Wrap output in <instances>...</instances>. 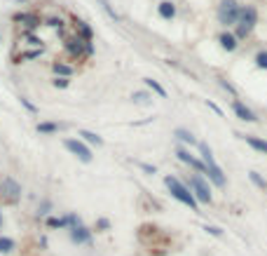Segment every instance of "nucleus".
Here are the masks:
<instances>
[{"label": "nucleus", "instance_id": "nucleus-20", "mask_svg": "<svg viewBox=\"0 0 267 256\" xmlns=\"http://www.w3.org/2000/svg\"><path fill=\"white\" fill-rule=\"evenodd\" d=\"M61 127H63V124H59V122H38V127H35V130H38L40 134H54V132H59Z\"/></svg>", "mask_w": 267, "mask_h": 256}, {"label": "nucleus", "instance_id": "nucleus-21", "mask_svg": "<svg viewBox=\"0 0 267 256\" xmlns=\"http://www.w3.org/2000/svg\"><path fill=\"white\" fill-rule=\"evenodd\" d=\"M131 101H134V104H138V106H148V104L153 101V94H148V92H134V94H131Z\"/></svg>", "mask_w": 267, "mask_h": 256}, {"label": "nucleus", "instance_id": "nucleus-33", "mask_svg": "<svg viewBox=\"0 0 267 256\" xmlns=\"http://www.w3.org/2000/svg\"><path fill=\"white\" fill-rule=\"evenodd\" d=\"M21 104L26 106V110H31V113H38V108H35V106H33V104L26 99V96H21Z\"/></svg>", "mask_w": 267, "mask_h": 256}, {"label": "nucleus", "instance_id": "nucleus-17", "mask_svg": "<svg viewBox=\"0 0 267 256\" xmlns=\"http://www.w3.org/2000/svg\"><path fill=\"white\" fill-rule=\"evenodd\" d=\"M52 70L56 73V78H70V76L75 73V70L70 68L68 64H61V62H54L52 64Z\"/></svg>", "mask_w": 267, "mask_h": 256}, {"label": "nucleus", "instance_id": "nucleus-19", "mask_svg": "<svg viewBox=\"0 0 267 256\" xmlns=\"http://www.w3.org/2000/svg\"><path fill=\"white\" fill-rule=\"evenodd\" d=\"M16 247V242L12 240V238H7V235H0V254H12Z\"/></svg>", "mask_w": 267, "mask_h": 256}, {"label": "nucleus", "instance_id": "nucleus-10", "mask_svg": "<svg viewBox=\"0 0 267 256\" xmlns=\"http://www.w3.org/2000/svg\"><path fill=\"white\" fill-rule=\"evenodd\" d=\"M66 50H68L70 56H82V52L87 54V42L82 38H70L66 40Z\"/></svg>", "mask_w": 267, "mask_h": 256}, {"label": "nucleus", "instance_id": "nucleus-24", "mask_svg": "<svg viewBox=\"0 0 267 256\" xmlns=\"http://www.w3.org/2000/svg\"><path fill=\"white\" fill-rule=\"evenodd\" d=\"M75 24H77V28H80V33H82V40H84V42H92V36H94L92 28H89V26H87L84 22H75Z\"/></svg>", "mask_w": 267, "mask_h": 256}, {"label": "nucleus", "instance_id": "nucleus-2", "mask_svg": "<svg viewBox=\"0 0 267 256\" xmlns=\"http://www.w3.org/2000/svg\"><path fill=\"white\" fill-rule=\"evenodd\" d=\"M239 26H237V40H244L251 36V31L256 28V24H258V10L253 8V5H244L242 12H239Z\"/></svg>", "mask_w": 267, "mask_h": 256}, {"label": "nucleus", "instance_id": "nucleus-14", "mask_svg": "<svg viewBox=\"0 0 267 256\" xmlns=\"http://www.w3.org/2000/svg\"><path fill=\"white\" fill-rule=\"evenodd\" d=\"M174 136H176L178 141H183V144H188V146H199V141L195 139V134L188 132V130H183V127H178V130L174 132Z\"/></svg>", "mask_w": 267, "mask_h": 256}, {"label": "nucleus", "instance_id": "nucleus-27", "mask_svg": "<svg viewBox=\"0 0 267 256\" xmlns=\"http://www.w3.org/2000/svg\"><path fill=\"white\" fill-rule=\"evenodd\" d=\"M204 230H206L209 235H214V238H223V228H221V226L206 224V226H204Z\"/></svg>", "mask_w": 267, "mask_h": 256}, {"label": "nucleus", "instance_id": "nucleus-6", "mask_svg": "<svg viewBox=\"0 0 267 256\" xmlns=\"http://www.w3.org/2000/svg\"><path fill=\"white\" fill-rule=\"evenodd\" d=\"M176 158H178L181 162H185L188 167H192V170L197 172V174H206V164L202 162V158L192 156V153H190V148L178 146V148H176Z\"/></svg>", "mask_w": 267, "mask_h": 256}, {"label": "nucleus", "instance_id": "nucleus-9", "mask_svg": "<svg viewBox=\"0 0 267 256\" xmlns=\"http://www.w3.org/2000/svg\"><path fill=\"white\" fill-rule=\"evenodd\" d=\"M232 110H235V116L239 118V120H244V122H258L256 113H253L246 104H242L239 99H232Z\"/></svg>", "mask_w": 267, "mask_h": 256}, {"label": "nucleus", "instance_id": "nucleus-7", "mask_svg": "<svg viewBox=\"0 0 267 256\" xmlns=\"http://www.w3.org/2000/svg\"><path fill=\"white\" fill-rule=\"evenodd\" d=\"M0 195L9 202H16L19 198H21V186H19L12 176H5L2 181H0Z\"/></svg>", "mask_w": 267, "mask_h": 256}, {"label": "nucleus", "instance_id": "nucleus-18", "mask_svg": "<svg viewBox=\"0 0 267 256\" xmlns=\"http://www.w3.org/2000/svg\"><path fill=\"white\" fill-rule=\"evenodd\" d=\"M143 82H145V87L150 90V92H155L157 96H162V99H167V90L157 82V80H153V78H143Z\"/></svg>", "mask_w": 267, "mask_h": 256}, {"label": "nucleus", "instance_id": "nucleus-34", "mask_svg": "<svg viewBox=\"0 0 267 256\" xmlns=\"http://www.w3.org/2000/svg\"><path fill=\"white\" fill-rule=\"evenodd\" d=\"M40 54H42V47L35 50V52H26V54H21V59H33V56H40Z\"/></svg>", "mask_w": 267, "mask_h": 256}, {"label": "nucleus", "instance_id": "nucleus-13", "mask_svg": "<svg viewBox=\"0 0 267 256\" xmlns=\"http://www.w3.org/2000/svg\"><path fill=\"white\" fill-rule=\"evenodd\" d=\"M157 14L162 16V19H167V22H171L176 16V5L171 2V0H162L160 5H157Z\"/></svg>", "mask_w": 267, "mask_h": 256}, {"label": "nucleus", "instance_id": "nucleus-16", "mask_svg": "<svg viewBox=\"0 0 267 256\" xmlns=\"http://www.w3.org/2000/svg\"><path fill=\"white\" fill-rule=\"evenodd\" d=\"M47 228H70V221H68V214L63 216H47Z\"/></svg>", "mask_w": 267, "mask_h": 256}, {"label": "nucleus", "instance_id": "nucleus-1", "mask_svg": "<svg viewBox=\"0 0 267 256\" xmlns=\"http://www.w3.org/2000/svg\"><path fill=\"white\" fill-rule=\"evenodd\" d=\"M164 186H167V190L171 193V198H174V200H178L181 204H185V207H190L192 212H199V202L195 200V195L190 193L188 184H183L178 176L167 174V176H164Z\"/></svg>", "mask_w": 267, "mask_h": 256}, {"label": "nucleus", "instance_id": "nucleus-32", "mask_svg": "<svg viewBox=\"0 0 267 256\" xmlns=\"http://www.w3.org/2000/svg\"><path fill=\"white\" fill-rule=\"evenodd\" d=\"M138 164H141V170L148 172V174H155V172H157V167H155V164H148V162H138Z\"/></svg>", "mask_w": 267, "mask_h": 256}, {"label": "nucleus", "instance_id": "nucleus-26", "mask_svg": "<svg viewBox=\"0 0 267 256\" xmlns=\"http://www.w3.org/2000/svg\"><path fill=\"white\" fill-rule=\"evenodd\" d=\"M49 212H52V202L49 200H42L38 207V216H49Z\"/></svg>", "mask_w": 267, "mask_h": 256}, {"label": "nucleus", "instance_id": "nucleus-30", "mask_svg": "<svg viewBox=\"0 0 267 256\" xmlns=\"http://www.w3.org/2000/svg\"><path fill=\"white\" fill-rule=\"evenodd\" d=\"M218 82H221V87H223V90H225V92H230V94H232V96H237V90H235V85H232V82H228V80H218Z\"/></svg>", "mask_w": 267, "mask_h": 256}, {"label": "nucleus", "instance_id": "nucleus-28", "mask_svg": "<svg viewBox=\"0 0 267 256\" xmlns=\"http://www.w3.org/2000/svg\"><path fill=\"white\" fill-rule=\"evenodd\" d=\"M96 230H99V233L110 230V221H108V218H96Z\"/></svg>", "mask_w": 267, "mask_h": 256}, {"label": "nucleus", "instance_id": "nucleus-29", "mask_svg": "<svg viewBox=\"0 0 267 256\" xmlns=\"http://www.w3.org/2000/svg\"><path fill=\"white\" fill-rule=\"evenodd\" d=\"M68 85H70L68 78H54L52 80V87H56V90H66Z\"/></svg>", "mask_w": 267, "mask_h": 256}, {"label": "nucleus", "instance_id": "nucleus-25", "mask_svg": "<svg viewBox=\"0 0 267 256\" xmlns=\"http://www.w3.org/2000/svg\"><path fill=\"white\" fill-rule=\"evenodd\" d=\"M256 68L267 70V50H260L258 54H256Z\"/></svg>", "mask_w": 267, "mask_h": 256}, {"label": "nucleus", "instance_id": "nucleus-15", "mask_svg": "<svg viewBox=\"0 0 267 256\" xmlns=\"http://www.w3.org/2000/svg\"><path fill=\"white\" fill-rule=\"evenodd\" d=\"M77 136H82L84 144H92V146H103V139H101L96 132H89V130H80Z\"/></svg>", "mask_w": 267, "mask_h": 256}, {"label": "nucleus", "instance_id": "nucleus-22", "mask_svg": "<svg viewBox=\"0 0 267 256\" xmlns=\"http://www.w3.org/2000/svg\"><path fill=\"white\" fill-rule=\"evenodd\" d=\"M14 22H26L28 28H38L40 26V19L38 16H31V14H14Z\"/></svg>", "mask_w": 267, "mask_h": 256}, {"label": "nucleus", "instance_id": "nucleus-35", "mask_svg": "<svg viewBox=\"0 0 267 256\" xmlns=\"http://www.w3.org/2000/svg\"><path fill=\"white\" fill-rule=\"evenodd\" d=\"M206 106H209V108H211V110H216V113H218V116H223V110L218 108V106H216L214 101H209V99H206Z\"/></svg>", "mask_w": 267, "mask_h": 256}, {"label": "nucleus", "instance_id": "nucleus-36", "mask_svg": "<svg viewBox=\"0 0 267 256\" xmlns=\"http://www.w3.org/2000/svg\"><path fill=\"white\" fill-rule=\"evenodd\" d=\"M0 228H2V210H0Z\"/></svg>", "mask_w": 267, "mask_h": 256}, {"label": "nucleus", "instance_id": "nucleus-12", "mask_svg": "<svg viewBox=\"0 0 267 256\" xmlns=\"http://www.w3.org/2000/svg\"><path fill=\"white\" fill-rule=\"evenodd\" d=\"M237 136H242V139L253 148V150H258V153H265L267 156V141L265 139H258V136H251V134H237Z\"/></svg>", "mask_w": 267, "mask_h": 256}, {"label": "nucleus", "instance_id": "nucleus-31", "mask_svg": "<svg viewBox=\"0 0 267 256\" xmlns=\"http://www.w3.org/2000/svg\"><path fill=\"white\" fill-rule=\"evenodd\" d=\"M47 26H52V28H59V31H61L63 22L61 19H56V16H52V19H47Z\"/></svg>", "mask_w": 267, "mask_h": 256}, {"label": "nucleus", "instance_id": "nucleus-11", "mask_svg": "<svg viewBox=\"0 0 267 256\" xmlns=\"http://www.w3.org/2000/svg\"><path fill=\"white\" fill-rule=\"evenodd\" d=\"M218 42H221V47L225 50V52H235L237 47H239L237 36H235V33H230V31H223L221 36H218Z\"/></svg>", "mask_w": 267, "mask_h": 256}, {"label": "nucleus", "instance_id": "nucleus-5", "mask_svg": "<svg viewBox=\"0 0 267 256\" xmlns=\"http://www.w3.org/2000/svg\"><path fill=\"white\" fill-rule=\"evenodd\" d=\"M63 146H66V150H68L70 156H75L80 162L84 164H89L94 160V153H92V148L87 146L82 139H63Z\"/></svg>", "mask_w": 267, "mask_h": 256}, {"label": "nucleus", "instance_id": "nucleus-23", "mask_svg": "<svg viewBox=\"0 0 267 256\" xmlns=\"http://www.w3.org/2000/svg\"><path fill=\"white\" fill-rule=\"evenodd\" d=\"M249 178H251L253 184H256V188H260V190H267V181L260 176L258 172H249Z\"/></svg>", "mask_w": 267, "mask_h": 256}, {"label": "nucleus", "instance_id": "nucleus-37", "mask_svg": "<svg viewBox=\"0 0 267 256\" xmlns=\"http://www.w3.org/2000/svg\"><path fill=\"white\" fill-rule=\"evenodd\" d=\"M16 2H23V0H16Z\"/></svg>", "mask_w": 267, "mask_h": 256}, {"label": "nucleus", "instance_id": "nucleus-4", "mask_svg": "<svg viewBox=\"0 0 267 256\" xmlns=\"http://www.w3.org/2000/svg\"><path fill=\"white\" fill-rule=\"evenodd\" d=\"M239 12H242V5L237 0H221V5H218V22L223 26H232V24L239 22Z\"/></svg>", "mask_w": 267, "mask_h": 256}, {"label": "nucleus", "instance_id": "nucleus-3", "mask_svg": "<svg viewBox=\"0 0 267 256\" xmlns=\"http://www.w3.org/2000/svg\"><path fill=\"white\" fill-rule=\"evenodd\" d=\"M188 188H190V193L195 195V200H197L199 204H214V193H211L209 184L204 181V176H199L197 172H195V174H190Z\"/></svg>", "mask_w": 267, "mask_h": 256}, {"label": "nucleus", "instance_id": "nucleus-8", "mask_svg": "<svg viewBox=\"0 0 267 256\" xmlns=\"http://www.w3.org/2000/svg\"><path fill=\"white\" fill-rule=\"evenodd\" d=\"M68 238L77 247H80V244H92V230L84 224H77V226H73V228H68Z\"/></svg>", "mask_w": 267, "mask_h": 256}]
</instances>
